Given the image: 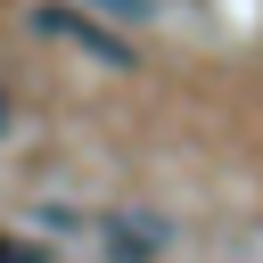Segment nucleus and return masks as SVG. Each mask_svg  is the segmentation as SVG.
I'll list each match as a JSON object with an SVG mask.
<instances>
[{
	"instance_id": "nucleus-2",
	"label": "nucleus",
	"mask_w": 263,
	"mask_h": 263,
	"mask_svg": "<svg viewBox=\"0 0 263 263\" xmlns=\"http://www.w3.org/2000/svg\"><path fill=\"white\" fill-rule=\"evenodd\" d=\"M99 238L115 247V263H148V255H156L173 230H164L156 214H107V222H99Z\"/></svg>"
},
{
	"instance_id": "nucleus-1",
	"label": "nucleus",
	"mask_w": 263,
	"mask_h": 263,
	"mask_svg": "<svg viewBox=\"0 0 263 263\" xmlns=\"http://www.w3.org/2000/svg\"><path fill=\"white\" fill-rule=\"evenodd\" d=\"M33 33H49V41H66V49L99 58V66H115V74H123V66H140L123 33H107L99 16H74V8H33Z\"/></svg>"
},
{
	"instance_id": "nucleus-3",
	"label": "nucleus",
	"mask_w": 263,
	"mask_h": 263,
	"mask_svg": "<svg viewBox=\"0 0 263 263\" xmlns=\"http://www.w3.org/2000/svg\"><path fill=\"white\" fill-rule=\"evenodd\" d=\"M82 8H99V16H115V25H140V16H156V0H82Z\"/></svg>"
},
{
	"instance_id": "nucleus-5",
	"label": "nucleus",
	"mask_w": 263,
	"mask_h": 263,
	"mask_svg": "<svg viewBox=\"0 0 263 263\" xmlns=\"http://www.w3.org/2000/svg\"><path fill=\"white\" fill-rule=\"evenodd\" d=\"M0 132H8V99H0Z\"/></svg>"
},
{
	"instance_id": "nucleus-4",
	"label": "nucleus",
	"mask_w": 263,
	"mask_h": 263,
	"mask_svg": "<svg viewBox=\"0 0 263 263\" xmlns=\"http://www.w3.org/2000/svg\"><path fill=\"white\" fill-rule=\"evenodd\" d=\"M0 263H49L41 247H25V238H0Z\"/></svg>"
}]
</instances>
